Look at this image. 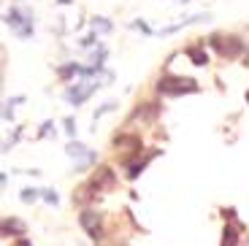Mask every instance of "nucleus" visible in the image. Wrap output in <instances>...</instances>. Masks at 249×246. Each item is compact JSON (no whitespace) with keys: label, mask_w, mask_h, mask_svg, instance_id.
Masks as SVG:
<instances>
[{"label":"nucleus","mask_w":249,"mask_h":246,"mask_svg":"<svg viewBox=\"0 0 249 246\" xmlns=\"http://www.w3.org/2000/svg\"><path fill=\"white\" fill-rule=\"evenodd\" d=\"M200 87L195 79H184V76H165L157 81V92L162 95H184V92H198Z\"/></svg>","instance_id":"nucleus-1"},{"label":"nucleus","mask_w":249,"mask_h":246,"mask_svg":"<svg viewBox=\"0 0 249 246\" xmlns=\"http://www.w3.org/2000/svg\"><path fill=\"white\" fill-rule=\"evenodd\" d=\"M6 25L17 33L19 38H30L33 35V19L27 17L25 11H19V8H8L6 14Z\"/></svg>","instance_id":"nucleus-2"},{"label":"nucleus","mask_w":249,"mask_h":246,"mask_svg":"<svg viewBox=\"0 0 249 246\" xmlns=\"http://www.w3.org/2000/svg\"><path fill=\"white\" fill-rule=\"evenodd\" d=\"M212 43H214V49H217L222 57H238V54L244 52V43L238 41V38H233V35H228V38L214 35Z\"/></svg>","instance_id":"nucleus-3"},{"label":"nucleus","mask_w":249,"mask_h":246,"mask_svg":"<svg viewBox=\"0 0 249 246\" xmlns=\"http://www.w3.org/2000/svg\"><path fill=\"white\" fill-rule=\"evenodd\" d=\"M79 222H81V228L87 230L89 238H100L103 235V225H100V214L98 211H81L79 214Z\"/></svg>","instance_id":"nucleus-4"},{"label":"nucleus","mask_w":249,"mask_h":246,"mask_svg":"<svg viewBox=\"0 0 249 246\" xmlns=\"http://www.w3.org/2000/svg\"><path fill=\"white\" fill-rule=\"evenodd\" d=\"M95 89H98V84H92V81H89L87 87H76V89H68L65 100H68V103H73V105H79V103H84V100H87L89 95L95 92Z\"/></svg>","instance_id":"nucleus-5"},{"label":"nucleus","mask_w":249,"mask_h":246,"mask_svg":"<svg viewBox=\"0 0 249 246\" xmlns=\"http://www.w3.org/2000/svg\"><path fill=\"white\" fill-rule=\"evenodd\" d=\"M92 184H95V190H111L114 187V171L111 168H98Z\"/></svg>","instance_id":"nucleus-6"},{"label":"nucleus","mask_w":249,"mask_h":246,"mask_svg":"<svg viewBox=\"0 0 249 246\" xmlns=\"http://www.w3.org/2000/svg\"><path fill=\"white\" fill-rule=\"evenodd\" d=\"M200 19H206V14H198V17H187V19H181V22H176V25L165 27V30H162V35L176 33V30H181V27H187V25H195V22H200Z\"/></svg>","instance_id":"nucleus-7"},{"label":"nucleus","mask_w":249,"mask_h":246,"mask_svg":"<svg viewBox=\"0 0 249 246\" xmlns=\"http://www.w3.org/2000/svg\"><path fill=\"white\" fill-rule=\"evenodd\" d=\"M3 233L6 235H25V225L19 219H6L3 222Z\"/></svg>","instance_id":"nucleus-8"},{"label":"nucleus","mask_w":249,"mask_h":246,"mask_svg":"<svg viewBox=\"0 0 249 246\" xmlns=\"http://www.w3.org/2000/svg\"><path fill=\"white\" fill-rule=\"evenodd\" d=\"M236 244H238V228H236V225H231V228H225L222 244H219V246H236Z\"/></svg>","instance_id":"nucleus-9"},{"label":"nucleus","mask_w":249,"mask_h":246,"mask_svg":"<svg viewBox=\"0 0 249 246\" xmlns=\"http://www.w3.org/2000/svg\"><path fill=\"white\" fill-rule=\"evenodd\" d=\"M65 152H68L71 157H84V160H87L89 154H92V152H87V146H84V143H79V141H71Z\"/></svg>","instance_id":"nucleus-10"},{"label":"nucleus","mask_w":249,"mask_h":246,"mask_svg":"<svg viewBox=\"0 0 249 246\" xmlns=\"http://www.w3.org/2000/svg\"><path fill=\"white\" fill-rule=\"evenodd\" d=\"M187 57L193 60V65H206V62H209L206 52H203V49H198V46H193V49H187Z\"/></svg>","instance_id":"nucleus-11"},{"label":"nucleus","mask_w":249,"mask_h":246,"mask_svg":"<svg viewBox=\"0 0 249 246\" xmlns=\"http://www.w3.org/2000/svg\"><path fill=\"white\" fill-rule=\"evenodd\" d=\"M152 157H155V154H146V157H143L141 162H136V165H133L130 171H127V178H136V176H141V173H143V168L149 165V160H152Z\"/></svg>","instance_id":"nucleus-12"},{"label":"nucleus","mask_w":249,"mask_h":246,"mask_svg":"<svg viewBox=\"0 0 249 246\" xmlns=\"http://www.w3.org/2000/svg\"><path fill=\"white\" fill-rule=\"evenodd\" d=\"M92 30H103V33H108V30H111V22H108L106 17H95V19H92Z\"/></svg>","instance_id":"nucleus-13"},{"label":"nucleus","mask_w":249,"mask_h":246,"mask_svg":"<svg viewBox=\"0 0 249 246\" xmlns=\"http://www.w3.org/2000/svg\"><path fill=\"white\" fill-rule=\"evenodd\" d=\"M38 192H41V190H33V187H30V190H22V195H19V197H22V203H36Z\"/></svg>","instance_id":"nucleus-14"},{"label":"nucleus","mask_w":249,"mask_h":246,"mask_svg":"<svg viewBox=\"0 0 249 246\" xmlns=\"http://www.w3.org/2000/svg\"><path fill=\"white\" fill-rule=\"evenodd\" d=\"M41 197H44L46 203H52V206L60 203V197H57V192H54V190H41Z\"/></svg>","instance_id":"nucleus-15"},{"label":"nucleus","mask_w":249,"mask_h":246,"mask_svg":"<svg viewBox=\"0 0 249 246\" xmlns=\"http://www.w3.org/2000/svg\"><path fill=\"white\" fill-rule=\"evenodd\" d=\"M114 108H117V103H103V105H100L98 111H95L92 122H95V119H100V117H103V114H108V111H114Z\"/></svg>","instance_id":"nucleus-16"},{"label":"nucleus","mask_w":249,"mask_h":246,"mask_svg":"<svg viewBox=\"0 0 249 246\" xmlns=\"http://www.w3.org/2000/svg\"><path fill=\"white\" fill-rule=\"evenodd\" d=\"M65 133H68V136H71V138H73V136H76V122H73V119H71V117H68V119H65Z\"/></svg>","instance_id":"nucleus-17"},{"label":"nucleus","mask_w":249,"mask_h":246,"mask_svg":"<svg viewBox=\"0 0 249 246\" xmlns=\"http://www.w3.org/2000/svg\"><path fill=\"white\" fill-rule=\"evenodd\" d=\"M95 41H98V35H95V33H92V35H87V38H81V46H92Z\"/></svg>","instance_id":"nucleus-18"},{"label":"nucleus","mask_w":249,"mask_h":246,"mask_svg":"<svg viewBox=\"0 0 249 246\" xmlns=\"http://www.w3.org/2000/svg\"><path fill=\"white\" fill-rule=\"evenodd\" d=\"M133 27H138V30H143V33H149V27L143 25V22H133Z\"/></svg>","instance_id":"nucleus-19"},{"label":"nucleus","mask_w":249,"mask_h":246,"mask_svg":"<svg viewBox=\"0 0 249 246\" xmlns=\"http://www.w3.org/2000/svg\"><path fill=\"white\" fill-rule=\"evenodd\" d=\"M49 127H52V122H44V124H41V136H46V133H49Z\"/></svg>","instance_id":"nucleus-20"},{"label":"nucleus","mask_w":249,"mask_h":246,"mask_svg":"<svg viewBox=\"0 0 249 246\" xmlns=\"http://www.w3.org/2000/svg\"><path fill=\"white\" fill-rule=\"evenodd\" d=\"M14 246H33V244H30V241H27V238H19V241H17V244H14Z\"/></svg>","instance_id":"nucleus-21"},{"label":"nucleus","mask_w":249,"mask_h":246,"mask_svg":"<svg viewBox=\"0 0 249 246\" xmlns=\"http://www.w3.org/2000/svg\"><path fill=\"white\" fill-rule=\"evenodd\" d=\"M181 3H190V0H181Z\"/></svg>","instance_id":"nucleus-22"}]
</instances>
